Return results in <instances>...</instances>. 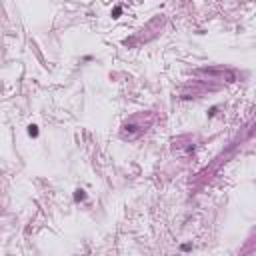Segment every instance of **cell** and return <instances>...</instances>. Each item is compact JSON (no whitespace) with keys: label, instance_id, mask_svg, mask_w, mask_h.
<instances>
[{"label":"cell","instance_id":"obj_3","mask_svg":"<svg viewBox=\"0 0 256 256\" xmlns=\"http://www.w3.org/2000/svg\"><path fill=\"white\" fill-rule=\"evenodd\" d=\"M120 12H122V8H120V6H116V8H114V12H112V14H114V16H118Z\"/></svg>","mask_w":256,"mask_h":256},{"label":"cell","instance_id":"obj_2","mask_svg":"<svg viewBox=\"0 0 256 256\" xmlns=\"http://www.w3.org/2000/svg\"><path fill=\"white\" fill-rule=\"evenodd\" d=\"M28 134H30V136H38V128H36V126H28Z\"/></svg>","mask_w":256,"mask_h":256},{"label":"cell","instance_id":"obj_1","mask_svg":"<svg viewBox=\"0 0 256 256\" xmlns=\"http://www.w3.org/2000/svg\"><path fill=\"white\" fill-rule=\"evenodd\" d=\"M84 198H86L84 190H76V192H74V200H84Z\"/></svg>","mask_w":256,"mask_h":256}]
</instances>
